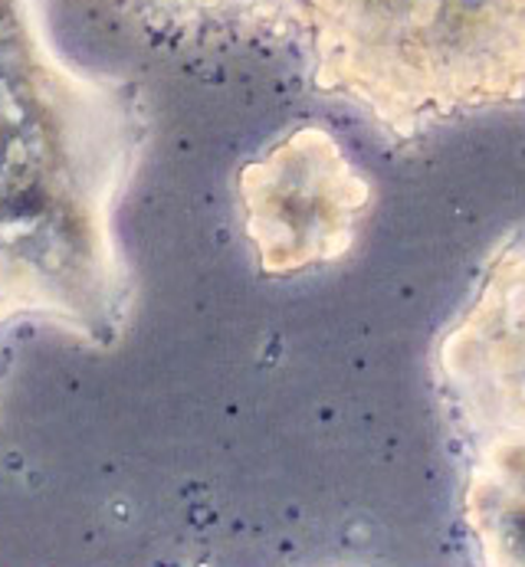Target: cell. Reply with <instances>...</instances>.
<instances>
[{
  "instance_id": "cell-3",
  "label": "cell",
  "mask_w": 525,
  "mask_h": 567,
  "mask_svg": "<svg viewBox=\"0 0 525 567\" xmlns=\"http://www.w3.org/2000/svg\"><path fill=\"white\" fill-rule=\"evenodd\" d=\"M440 364L470 426H525V240L496 262L483 299L443 341Z\"/></svg>"
},
{
  "instance_id": "cell-1",
  "label": "cell",
  "mask_w": 525,
  "mask_h": 567,
  "mask_svg": "<svg viewBox=\"0 0 525 567\" xmlns=\"http://www.w3.org/2000/svg\"><path fill=\"white\" fill-rule=\"evenodd\" d=\"M292 47L322 92L411 135L460 109L525 95V0H152Z\"/></svg>"
},
{
  "instance_id": "cell-4",
  "label": "cell",
  "mask_w": 525,
  "mask_h": 567,
  "mask_svg": "<svg viewBox=\"0 0 525 567\" xmlns=\"http://www.w3.org/2000/svg\"><path fill=\"white\" fill-rule=\"evenodd\" d=\"M470 525L493 565H525V426L493 433L470 476Z\"/></svg>"
},
{
  "instance_id": "cell-2",
  "label": "cell",
  "mask_w": 525,
  "mask_h": 567,
  "mask_svg": "<svg viewBox=\"0 0 525 567\" xmlns=\"http://www.w3.org/2000/svg\"><path fill=\"white\" fill-rule=\"evenodd\" d=\"M240 190L250 240L269 272L346 252L354 217L368 204V187L322 132H299L262 164H250Z\"/></svg>"
}]
</instances>
